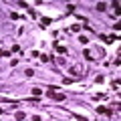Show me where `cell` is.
Instances as JSON below:
<instances>
[{
    "instance_id": "9c48e42d",
    "label": "cell",
    "mask_w": 121,
    "mask_h": 121,
    "mask_svg": "<svg viewBox=\"0 0 121 121\" xmlns=\"http://www.w3.org/2000/svg\"><path fill=\"white\" fill-rule=\"evenodd\" d=\"M83 56H85L87 60H91V59H93V56H91V52H89V51H85V52H83Z\"/></svg>"
},
{
    "instance_id": "4fadbf2b",
    "label": "cell",
    "mask_w": 121,
    "mask_h": 121,
    "mask_svg": "<svg viewBox=\"0 0 121 121\" xmlns=\"http://www.w3.org/2000/svg\"><path fill=\"white\" fill-rule=\"evenodd\" d=\"M32 121H43V119H40L39 115H35V117H32Z\"/></svg>"
},
{
    "instance_id": "30bf717a",
    "label": "cell",
    "mask_w": 121,
    "mask_h": 121,
    "mask_svg": "<svg viewBox=\"0 0 121 121\" xmlns=\"http://www.w3.org/2000/svg\"><path fill=\"white\" fill-rule=\"evenodd\" d=\"M24 75H26V77H32V75H35V71H32V69H26Z\"/></svg>"
},
{
    "instance_id": "5b68a950",
    "label": "cell",
    "mask_w": 121,
    "mask_h": 121,
    "mask_svg": "<svg viewBox=\"0 0 121 121\" xmlns=\"http://www.w3.org/2000/svg\"><path fill=\"white\" fill-rule=\"evenodd\" d=\"M105 8H107V4H105V2H99V4H97V10H99V12H103Z\"/></svg>"
},
{
    "instance_id": "6da1fadb",
    "label": "cell",
    "mask_w": 121,
    "mask_h": 121,
    "mask_svg": "<svg viewBox=\"0 0 121 121\" xmlns=\"http://www.w3.org/2000/svg\"><path fill=\"white\" fill-rule=\"evenodd\" d=\"M97 113H103V115H111V109H107V107H103V105H99V107H97Z\"/></svg>"
},
{
    "instance_id": "8992f818",
    "label": "cell",
    "mask_w": 121,
    "mask_h": 121,
    "mask_svg": "<svg viewBox=\"0 0 121 121\" xmlns=\"http://www.w3.org/2000/svg\"><path fill=\"white\" fill-rule=\"evenodd\" d=\"M40 93H43V89H36V87H35V89H32V97H39Z\"/></svg>"
},
{
    "instance_id": "52a82bcc",
    "label": "cell",
    "mask_w": 121,
    "mask_h": 121,
    "mask_svg": "<svg viewBox=\"0 0 121 121\" xmlns=\"http://www.w3.org/2000/svg\"><path fill=\"white\" fill-rule=\"evenodd\" d=\"M75 79H71V77H67V79H63V83H65V85H71V83H73Z\"/></svg>"
},
{
    "instance_id": "277c9868",
    "label": "cell",
    "mask_w": 121,
    "mask_h": 121,
    "mask_svg": "<svg viewBox=\"0 0 121 121\" xmlns=\"http://www.w3.org/2000/svg\"><path fill=\"white\" fill-rule=\"evenodd\" d=\"M56 51H59L60 55H67V48L63 47V44H59V43H56Z\"/></svg>"
},
{
    "instance_id": "3957f363",
    "label": "cell",
    "mask_w": 121,
    "mask_h": 121,
    "mask_svg": "<svg viewBox=\"0 0 121 121\" xmlns=\"http://www.w3.org/2000/svg\"><path fill=\"white\" fill-rule=\"evenodd\" d=\"M24 113H22V111H16V115H14V119H16V121H22V119H24Z\"/></svg>"
},
{
    "instance_id": "7a4b0ae2",
    "label": "cell",
    "mask_w": 121,
    "mask_h": 121,
    "mask_svg": "<svg viewBox=\"0 0 121 121\" xmlns=\"http://www.w3.org/2000/svg\"><path fill=\"white\" fill-rule=\"evenodd\" d=\"M52 99H55V101H65V95H63V93H55Z\"/></svg>"
},
{
    "instance_id": "8fae6325",
    "label": "cell",
    "mask_w": 121,
    "mask_h": 121,
    "mask_svg": "<svg viewBox=\"0 0 121 121\" xmlns=\"http://www.w3.org/2000/svg\"><path fill=\"white\" fill-rule=\"evenodd\" d=\"M51 24V18H43V26H48Z\"/></svg>"
},
{
    "instance_id": "7c38bea8",
    "label": "cell",
    "mask_w": 121,
    "mask_h": 121,
    "mask_svg": "<svg viewBox=\"0 0 121 121\" xmlns=\"http://www.w3.org/2000/svg\"><path fill=\"white\" fill-rule=\"evenodd\" d=\"M8 55H10L8 51H0V56H8Z\"/></svg>"
},
{
    "instance_id": "ba28073f",
    "label": "cell",
    "mask_w": 121,
    "mask_h": 121,
    "mask_svg": "<svg viewBox=\"0 0 121 121\" xmlns=\"http://www.w3.org/2000/svg\"><path fill=\"white\" fill-rule=\"evenodd\" d=\"M79 40H81V44H87V43H89V39H87V36H79Z\"/></svg>"
}]
</instances>
